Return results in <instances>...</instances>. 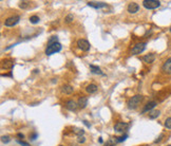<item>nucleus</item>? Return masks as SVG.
I'll list each match as a JSON object with an SVG mask.
<instances>
[{"label": "nucleus", "instance_id": "nucleus-1", "mask_svg": "<svg viewBox=\"0 0 171 146\" xmlns=\"http://www.w3.org/2000/svg\"><path fill=\"white\" fill-rule=\"evenodd\" d=\"M62 49V46L61 43H59L58 41L55 42V43H52V45H48L47 49H46V55L50 56V55H53L57 52H60Z\"/></svg>", "mask_w": 171, "mask_h": 146}, {"label": "nucleus", "instance_id": "nucleus-2", "mask_svg": "<svg viewBox=\"0 0 171 146\" xmlns=\"http://www.w3.org/2000/svg\"><path fill=\"white\" fill-rule=\"evenodd\" d=\"M143 95L141 94H136V95H134L130 98L128 101V108L129 109H135L138 107V105L141 104V102L143 101Z\"/></svg>", "mask_w": 171, "mask_h": 146}, {"label": "nucleus", "instance_id": "nucleus-3", "mask_svg": "<svg viewBox=\"0 0 171 146\" xmlns=\"http://www.w3.org/2000/svg\"><path fill=\"white\" fill-rule=\"evenodd\" d=\"M143 5L147 10H154L161 6V1H158V0H144L143 1Z\"/></svg>", "mask_w": 171, "mask_h": 146}, {"label": "nucleus", "instance_id": "nucleus-4", "mask_svg": "<svg viewBox=\"0 0 171 146\" xmlns=\"http://www.w3.org/2000/svg\"><path fill=\"white\" fill-rule=\"evenodd\" d=\"M130 125L128 123H125V122H118L114 125V131H116L118 133H124L125 131L129 129Z\"/></svg>", "mask_w": 171, "mask_h": 146}, {"label": "nucleus", "instance_id": "nucleus-5", "mask_svg": "<svg viewBox=\"0 0 171 146\" xmlns=\"http://www.w3.org/2000/svg\"><path fill=\"white\" fill-rule=\"evenodd\" d=\"M146 46H147V43L146 42H140V43H136L133 48H132V54L133 55H138V54H141L144 52V50L146 49Z\"/></svg>", "mask_w": 171, "mask_h": 146}, {"label": "nucleus", "instance_id": "nucleus-6", "mask_svg": "<svg viewBox=\"0 0 171 146\" xmlns=\"http://www.w3.org/2000/svg\"><path fill=\"white\" fill-rule=\"evenodd\" d=\"M19 20H20V16H18V15H15V16H12V17H9V18L5 19L4 26L5 27H9V28L14 27V26H16L19 22Z\"/></svg>", "mask_w": 171, "mask_h": 146}, {"label": "nucleus", "instance_id": "nucleus-7", "mask_svg": "<svg viewBox=\"0 0 171 146\" xmlns=\"http://www.w3.org/2000/svg\"><path fill=\"white\" fill-rule=\"evenodd\" d=\"M77 46H78V48L80 49L81 51H85V52H87V51H89L90 50V42L87 40V39H78L77 40Z\"/></svg>", "mask_w": 171, "mask_h": 146}, {"label": "nucleus", "instance_id": "nucleus-8", "mask_svg": "<svg viewBox=\"0 0 171 146\" xmlns=\"http://www.w3.org/2000/svg\"><path fill=\"white\" fill-rule=\"evenodd\" d=\"M157 105L156 102H154V101H151V102H148L145 106H144V108H143L142 110V113H145V112H150V111H152L153 108L155 107V106Z\"/></svg>", "mask_w": 171, "mask_h": 146}, {"label": "nucleus", "instance_id": "nucleus-9", "mask_svg": "<svg viewBox=\"0 0 171 146\" xmlns=\"http://www.w3.org/2000/svg\"><path fill=\"white\" fill-rule=\"evenodd\" d=\"M65 107L68 110H70V111H75V110L77 109V107H78V103H76V102L73 101V100H70V101L66 102Z\"/></svg>", "mask_w": 171, "mask_h": 146}, {"label": "nucleus", "instance_id": "nucleus-10", "mask_svg": "<svg viewBox=\"0 0 171 146\" xmlns=\"http://www.w3.org/2000/svg\"><path fill=\"white\" fill-rule=\"evenodd\" d=\"M127 10H128V12L130 14H135L136 12H138V10H140V5H138L136 2H130L128 7H127Z\"/></svg>", "mask_w": 171, "mask_h": 146}, {"label": "nucleus", "instance_id": "nucleus-11", "mask_svg": "<svg viewBox=\"0 0 171 146\" xmlns=\"http://www.w3.org/2000/svg\"><path fill=\"white\" fill-rule=\"evenodd\" d=\"M162 70L167 74H171V57L164 62V65L162 66Z\"/></svg>", "mask_w": 171, "mask_h": 146}, {"label": "nucleus", "instance_id": "nucleus-12", "mask_svg": "<svg viewBox=\"0 0 171 146\" xmlns=\"http://www.w3.org/2000/svg\"><path fill=\"white\" fill-rule=\"evenodd\" d=\"M88 5L97 10V9H101V7L107 6V3H105V2H97V1H89Z\"/></svg>", "mask_w": 171, "mask_h": 146}, {"label": "nucleus", "instance_id": "nucleus-13", "mask_svg": "<svg viewBox=\"0 0 171 146\" xmlns=\"http://www.w3.org/2000/svg\"><path fill=\"white\" fill-rule=\"evenodd\" d=\"M154 59H155V54L154 53H149L143 57V60H144L146 64H152L154 61Z\"/></svg>", "mask_w": 171, "mask_h": 146}, {"label": "nucleus", "instance_id": "nucleus-14", "mask_svg": "<svg viewBox=\"0 0 171 146\" xmlns=\"http://www.w3.org/2000/svg\"><path fill=\"white\" fill-rule=\"evenodd\" d=\"M14 66V61L11 59H3L1 62L2 69H12Z\"/></svg>", "mask_w": 171, "mask_h": 146}, {"label": "nucleus", "instance_id": "nucleus-15", "mask_svg": "<svg viewBox=\"0 0 171 146\" xmlns=\"http://www.w3.org/2000/svg\"><path fill=\"white\" fill-rule=\"evenodd\" d=\"M87 105H88V97L81 96V97L78 98V106H79V107H80L81 109L86 108Z\"/></svg>", "mask_w": 171, "mask_h": 146}, {"label": "nucleus", "instance_id": "nucleus-16", "mask_svg": "<svg viewBox=\"0 0 171 146\" xmlns=\"http://www.w3.org/2000/svg\"><path fill=\"white\" fill-rule=\"evenodd\" d=\"M73 91H74V88L70 85H65L61 87V92L65 94H71V93H73Z\"/></svg>", "mask_w": 171, "mask_h": 146}, {"label": "nucleus", "instance_id": "nucleus-17", "mask_svg": "<svg viewBox=\"0 0 171 146\" xmlns=\"http://www.w3.org/2000/svg\"><path fill=\"white\" fill-rule=\"evenodd\" d=\"M98 90V87L95 85V84H90L87 86V88H86V91L90 93V94H92V93H95Z\"/></svg>", "mask_w": 171, "mask_h": 146}, {"label": "nucleus", "instance_id": "nucleus-18", "mask_svg": "<svg viewBox=\"0 0 171 146\" xmlns=\"http://www.w3.org/2000/svg\"><path fill=\"white\" fill-rule=\"evenodd\" d=\"M90 69H91V72L94 73V74H99V75H105L104 73H102L101 69L99 68L97 66H94V65H90Z\"/></svg>", "mask_w": 171, "mask_h": 146}, {"label": "nucleus", "instance_id": "nucleus-19", "mask_svg": "<svg viewBox=\"0 0 171 146\" xmlns=\"http://www.w3.org/2000/svg\"><path fill=\"white\" fill-rule=\"evenodd\" d=\"M160 114H161L160 110H152V111L149 112V117L151 120H154V119H156V117H160Z\"/></svg>", "mask_w": 171, "mask_h": 146}, {"label": "nucleus", "instance_id": "nucleus-20", "mask_svg": "<svg viewBox=\"0 0 171 146\" xmlns=\"http://www.w3.org/2000/svg\"><path fill=\"white\" fill-rule=\"evenodd\" d=\"M30 5H31V1H21L19 3V7L22 10H26Z\"/></svg>", "mask_w": 171, "mask_h": 146}, {"label": "nucleus", "instance_id": "nucleus-21", "mask_svg": "<svg viewBox=\"0 0 171 146\" xmlns=\"http://www.w3.org/2000/svg\"><path fill=\"white\" fill-rule=\"evenodd\" d=\"M29 20H30L31 23H33V25H36V23L39 22V20H40V19H39V17L36 16V15H33V16H31V17H30Z\"/></svg>", "mask_w": 171, "mask_h": 146}, {"label": "nucleus", "instance_id": "nucleus-22", "mask_svg": "<svg viewBox=\"0 0 171 146\" xmlns=\"http://www.w3.org/2000/svg\"><path fill=\"white\" fill-rule=\"evenodd\" d=\"M74 130H73V131H74V133H76V135L78 136V137H81V136H83V133H85V130H83V129H80V128H76V127H75V128H73Z\"/></svg>", "mask_w": 171, "mask_h": 146}, {"label": "nucleus", "instance_id": "nucleus-23", "mask_svg": "<svg viewBox=\"0 0 171 146\" xmlns=\"http://www.w3.org/2000/svg\"><path fill=\"white\" fill-rule=\"evenodd\" d=\"M115 144H116V141H115V139H109L104 144V146H115Z\"/></svg>", "mask_w": 171, "mask_h": 146}, {"label": "nucleus", "instance_id": "nucleus-24", "mask_svg": "<svg viewBox=\"0 0 171 146\" xmlns=\"http://www.w3.org/2000/svg\"><path fill=\"white\" fill-rule=\"evenodd\" d=\"M73 19H74L73 14H68L67 16H66V18H65V22L66 23H70V22L73 21Z\"/></svg>", "mask_w": 171, "mask_h": 146}, {"label": "nucleus", "instance_id": "nucleus-25", "mask_svg": "<svg viewBox=\"0 0 171 146\" xmlns=\"http://www.w3.org/2000/svg\"><path fill=\"white\" fill-rule=\"evenodd\" d=\"M164 125H165V127L167 129H171V117H167L166 121H165V123H164Z\"/></svg>", "mask_w": 171, "mask_h": 146}, {"label": "nucleus", "instance_id": "nucleus-26", "mask_svg": "<svg viewBox=\"0 0 171 146\" xmlns=\"http://www.w3.org/2000/svg\"><path fill=\"white\" fill-rule=\"evenodd\" d=\"M58 40V37L57 36H52L51 37L49 40H48V45H52V43H55V42H57Z\"/></svg>", "mask_w": 171, "mask_h": 146}, {"label": "nucleus", "instance_id": "nucleus-27", "mask_svg": "<svg viewBox=\"0 0 171 146\" xmlns=\"http://www.w3.org/2000/svg\"><path fill=\"white\" fill-rule=\"evenodd\" d=\"M127 138H128V135H124V136H122V137H117V138H115V141H116V143L117 142H124Z\"/></svg>", "mask_w": 171, "mask_h": 146}, {"label": "nucleus", "instance_id": "nucleus-28", "mask_svg": "<svg viewBox=\"0 0 171 146\" xmlns=\"http://www.w3.org/2000/svg\"><path fill=\"white\" fill-rule=\"evenodd\" d=\"M1 141L3 142V143H9V142L11 141V138L9 136H2L1 137Z\"/></svg>", "mask_w": 171, "mask_h": 146}, {"label": "nucleus", "instance_id": "nucleus-29", "mask_svg": "<svg viewBox=\"0 0 171 146\" xmlns=\"http://www.w3.org/2000/svg\"><path fill=\"white\" fill-rule=\"evenodd\" d=\"M163 138H164V133H161V135L158 136L157 139H156L155 141H154V143H158V142H161V141L163 140Z\"/></svg>", "mask_w": 171, "mask_h": 146}, {"label": "nucleus", "instance_id": "nucleus-30", "mask_svg": "<svg viewBox=\"0 0 171 146\" xmlns=\"http://www.w3.org/2000/svg\"><path fill=\"white\" fill-rule=\"evenodd\" d=\"M78 142H79V143H85V142H86V138L83 136L78 137Z\"/></svg>", "mask_w": 171, "mask_h": 146}, {"label": "nucleus", "instance_id": "nucleus-31", "mask_svg": "<svg viewBox=\"0 0 171 146\" xmlns=\"http://www.w3.org/2000/svg\"><path fill=\"white\" fill-rule=\"evenodd\" d=\"M36 138H37V133H36V132L33 133V135H32V136H30V139H31V140H35V139H36Z\"/></svg>", "mask_w": 171, "mask_h": 146}, {"label": "nucleus", "instance_id": "nucleus-32", "mask_svg": "<svg viewBox=\"0 0 171 146\" xmlns=\"http://www.w3.org/2000/svg\"><path fill=\"white\" fill-rule=\"evenodd\" d=\"M18 143L21 144V145H23V146H29V144H27V143H25V142H23V141H20V140L18 141Z\"/></svg>", "mask_w": 171, "mask_h": 146}, {"label": "nucleus", "instance_id": "nucleus-33", "mask_svg": "<svg viewBox=\"0 0 171 146\" xmlns=\"http://www.w3.org/2000/svg\"><path fill=\"white\" fill-rule=\"evenodd\" d=\"M83 124H85V125L87 126V127H90V126H91V125H90V124H89L87 121H83Z\"/></svg>", "mask_w": 171, "mask_h": 146}, {"label": "nucleus", "instance_id": "nucleus-34", "mask_svg": "<svg viewBox=\"0 0 171 146\" xmlns=\"http://www.w3.org/2000/svg\"><path fill=\"white\" fill-rule=\"evenodd\" d=\"M17 136H18V138H20V139H23V138H24V136H23L22 133H18Z\"/></svg>", "mask_w": 171, "mask_h": 146}, {"label": "nucleus", "instance_id": "nucleus-35", "mask_svg": "<svg viewBox=\"0 0 171 146\" xmlns=\"http://www.w3.org/2000/svg\"><path fill=\"white\" fill-rule=\"evenodd\" d=\"M102 142H104V141H102V139H101V138H99V143H102Z\"/></svg>", "mask_w": 171, "mask_h": 146}, {"label": "nucleus", "instance_id": "nucleus-36", "mask_svg": "<svg viewBox=\"0 0 171 146\" xmlns=\"http://www.w3.org/2000/svg\"><path fill=\"white\" fill-rule=\"evenodd\" d=\"M58 146H63V145H58Z\"/></svg>", "mask_w": 171, "mask_h": 146}, {"label": "nucleus", "instance_id": "nucleus-37", "mask_svg": "<svg viewBox=\"0 0 171 146\" xmlns=\"http://www.w3.org/2000/svg\"><path fill=\"white\" fill-rule=\"evenodd\" d=\"M170 31H171V28H170Z\"/></svg>", "mask_w": 171, "mask_h": 146}, {"label": "nucleus", "instance_id": "nucleus-38", "mask_svg": "<svg viewBox=\"0 0 171 146\" xmlns=\"http://www.w3.org/2000/svg\"><path fill=\"white\" fill-rule=\"evenodd\" d=\"M168 146H171V145H168Z\"/></svg>", "mask_w": 171, "mask_h": 146}, {"label": "nucleus", "instance_id": "nucleus-39", "mask_svg": "<svg viewBox=\"0 0 171 146\" xmlns=\"http://www.w3.org/2000/svg\"><path fill=\"white\" fill-rule=\"evenodd\" d=\"M144 146H147V145H144Z\"/></svg>", "mask_w": 171, "mask_h": 146}]
</instances>
